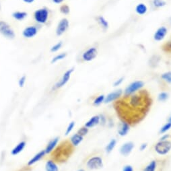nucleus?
<instances>
[{"instance_id": "1", "label": "nucleus", "mask_w": 171, "mask_h": 171, "mask_svg": "<svg viewBox=\"0 0 171 171\" xmlns=\"http://www.w3.org/2000/svg\"><path fill=\"white\" fill-rule=\"evenodd\" d=\"M124 96V98L117 101L115 104L117 115L122 121L130 125L138 124L149 111L152 105L151 98L146 90Z\"/></svg>"}, {"instance_id": "2", "label": "nucleus", "mask_w": 171, "mask_h": 171, "mask_svg": "<svg viewBox=\"0 0 171 171\" xmlns=\"http://www.w3.org/2000/svg\"><path fill=\"white\" fill-rule=\"evenodd\" d=\"M57 149L55 150V156L58 158H57L58 162H65L68 157L70 156L72 151V145L70 143H67L66 142H63L62 144H60Z\"/></svg>"}, {"instance_id": "3", "label": "nucleus", "mask_w": 171, "mask_h": 171, "mask_svg": "<svg viewBox=\"0 0 171 171\" xmlns=\"http://www.w3.org/2000/svg\"><path fill=\"white\" fill-rule=\"evenodd\" d=\"M49 10L47 7H41L36 10L34 12V19L35 20L40 24H45L47 23L49 18Z\"/></svg>"}, {"instance_id": "4", "label": "nucleus", "mask_w": 171, "mask_h": 171, "mask_svg": "<svg viewBox=\"0 0 171 171\" xmlns=\"http://www.w3.org/2000/svg\"><path fill=\"white\" fill-rule=\"evenodd\" d=\"M0 34L7 39H14L16 35L11 26L6 22L0 20Z\"/></svg>"}, {"instance_id": "5", "label": "nucleus", "mask_w": 171, "mask_h": 171, "mask_svg": "<svg viewBox=\"0 0 171 171\" xmlns=\"http://www.w3.org/2000/svg\"><path fill=\"white\" fill-rule=\"evenodd\" d=\"M171 150V142L169 140L160 141L155 146V151L159 155H166Z\"/></svg>"}, {"instance_id": "6", "label": "nucleus", "mask_w": 171, "mask_h": 171, "mask_svg": "<svg viewBox=\"0 0 171 171\" xmlns=\"http://www.w3.org/2000/svg\"><path fill=\"white\" fill-rule=\"evenodd\" d=\"M75 68L74 67H71L70 69L67 70L65 73H64L62 75V78H61L54 85V86L53 87V90H58L59 89L61 88H62L64 86H65L66 83L69 82V80L70 79L71 75L72 74V73L74 71Z\"/></svg>"}, {"instance_id": "7", "label": "nucleus", "mask_w": 171, "mask_h": 171, "mask_svg": "<svg viewBox=\"0 0 171 171\" xmlns=\"http://www.w3.org/2000/svg\"><path fill=\"white\" fill-rule=\"evenodd\" d=\"M144 86V83L142 81H135L129 84L124 91V96H130L138 92V90H141Z\"/></svg>"}, {"instance_id": "8", "label": "nucleus", "mask_w": 171, "mask_h": 171, "mask_svg": "<svg viewBox=\"0 0 171 171\" xmlns=\"http://www.w3.org/2000/svg\"><path fill=\"white\" fill-rule=\"evenodd\" d=\"M103 160L101 157L93 156L90 158L86 162V166L90 170H98L103 167Z\"/></svg>"}, {"instance_id": "9", "label": "nucleus", "mask_w": 171, "mask_h": 171, "mask_svg": "<svg viewBox=\"0 0 171 171\" xmlns=\"http://www.w3.org/2000/svg\"><path fill=\"white\" fill-rule=\"evenodd\" d=\"M70 26V22L68 20V19H67L66 18H62V20H61L57 26L56 28V35L58 36H60L63 35L64 33H65L67 29L69 28Z\"/></svg>"}, {"instance_id": "10", "label": "nucleus", "mask_w": 171, "mask_h": 171, "mask_svg": "<svg viewBox=\"0 0 171 171\" xmlns=\"http://www.w3.org/2000/svg\"><path fill=\"white\" fill-rule=\"evenodd\" d=\"M98 55V50L95 47H90L82 53V59L86 62H90L96 58Z\"/></svg>"}, {"instance_id": "11", "label": "nucleus", "mask_w": 171, "mask_h": 171, "mask_svg": "<svg viewBox=\"0 0 171 171\" xmlns=\"http://www.w3.org/2000/svg\"><path fill=\"white\" fill-rule=\"evenodd\" d=\"M123 94V91L121 89L117 90L114 92H112L111 93H109L107 94V96H105V103L107 104L110 103V102H112L113 101H115L117 100H118L119 98L122 96Z\"/></svg>"}, {"instance_id": "12", "label": "nucleus", "mask_w": 171, "mask_h": 171, "mask_svg": "<svg viewBox=\"0 0 171 171\" xmlns=\"http://www.w3.org/2000/svg\"><path fill=\"white\" fill-rule=\"evenodd\" d=\"M38 33V29L35 26H29L26 27L22 31V36L26 39H32Z\"/></svg>"}, {"instance_id": "13", "label": "nucleus", "mask_w": 171, "mask_h": 171, "mask_svg": "<svg viewBox=\"0 0 171 171\" xmlns=\"http://www.w3.org/2000/svg\"><path fill=\"white\" fill-rule=\"evenodd\" d=\"M134 147V143L131 142H128L123 144L121 146L119 152L121 155L124 156H127L130 155L132 152L133 149Z\"/></svg>"}, {"instance_id": "14", "label": "nucleus", "mask_w": 171, "mask_h": 171, "mask_svg": "<svg viewBox=\"0 0 171 171\" xmlns=\"http://www.w3.org/2000/svg\"><path fill=\"white\" fill-rule=\"evenodd\" d=\"M168 32V29L165 26H160L158 28L154 35V39L156 41H161L165 39Z\"/></svg>"}, {"instance_id": "15", "label": "nucleus", "mask_w": 171, "mask_h": 171, "mask_svg": "<svg viewBox=\"0 0 171 171\" xmlns=\"http://www.w3.org/2000/svg\"><path fill=\"white\" fill-rule=\"evenodd\" d=\"M59 141V138L58 137H55V138L52 139L51 141L47 143V145L45 149V153H46V154H51L53 151H54L57 146L58 145Z\"/></svg>"}, {"instance_id": "16", "label": "nucleus", "mask_w": 171, "mask_h": 171, "mask_svg": "<svg viewBox=\"0 0 171 171\" xmlns=\"http://www.w3.org/2000/svg\"><path fill=\"white\" fill-rule=\"evenodd\" d=\"M45 154H46V153H45V150L40 151L39 152H38L37 154H36L35 156H34L31 159L29 160V161L27 163V165L28 166H31L35 164H36V162L41 160L45 156Z\"/></svg>"}, {"instance_id": "17", "label": "nucleus", "mask_w": 171, "mask_h": 171, "mask_svg": "<svg viewBox=\"0 0 171 171\" xmlns=\"http://www.w3.org/2000/svg\"><path fill=\"white\" fill-rule=\"evenodd\" d=\"M26 146V142L22 141L20 142H19L17 145L15 146L12 150H11V154L12 156H16L21 153L24 150Z\"/></svg>"}, {"instance_id": "18", "label": "nucleus", "mask_w": 171, "mask_h": 171, "mask_svg": "<svg viewBox=\"0 0 171 171\" xmlns=\"http://www.w3.org/2000/svg\"><path fill=\"white\" fill-rule=\"evenodd\" d=\"M83 139V137L76 133V134H74L70 138V143L73 147H77L79 145V143H81Z\"/></svg>"}, {"instance_id": "19", "label": "nucleus", "mask_w": 171, "mask_h": 171, "mask_svg": "<svg viewBox=\"0 0 171 171\" xmlns=\"http://www.w3.org/2000/svg\"><path fill=\"white\" fill-rule=\"evenodd\" d=\"M100 123V116L99 115H94L91 117V118L87 121L85 123L84 126L88 128L94 127L96 125Z\"/></svg>"}, {"instance_id": "20", "label": "nucleus", "mask_w": 171, "mask_h": 171, "mask_svg": "<svg viewBox=\"0 0 171 171\" xmlns=\"http://www.w3.org/2000/svg\"><path fill=\"white\" fill-rule=\"evenodd\" d=\"M46 171H59V167L53 160H49L45 163Z\"/></svg>"}, {"instance_id": "21", "label": "nucleus", "mask_w": 171, "mask_h": 171, "mask_svg": "<svg viewBox=\"0 0 171 171\" xmlns=\"http://www.w3.org/2000/svg\"><path fill=\"white\" fill-rule=\"evenodd\" d=\"M12 16L18 21H22L28 16V13L24 11H16L12 14Z\"/></svg>"}, {"instance_id": "22", "label": "nucleus", "mask_w": 171, "mask_h": 171, "mask_svg": "<svg viewBox=\"0 0 171 171\" xmlns=\"http://www.w3.org/2000/svg\"><path fill=\"white\" fill-rule=\"evenodd\" d=\"M147 12V7L143 3H139L135 7V12L140 16L146 14Z\"/></svg>"}, {"instance_id": "23", "label": "nucleus", "mask_w": 171, "mask_h": 171, "mask_svg": "<svg viewBox=\"0 0 171 171\" xmlns=\"http://www.w3.org/2000/svg\"><path fill=\"white\" fill-rule=\"evenodd\" d=\"M130 131V125L126 122H123L120 125L119 130H118V134L121 136H125Z\"/></svg>"}, {"instance_id": "24", "label": "nucleus", "mask_w": 171, "mask_h": 171, "mask_svg": "<svg viewBox=\"0 0 171 171\" xmlns=\"http://www.w3.org/2000/svg\"><path fill=\"white\" fill-rule=\"evenodd\" d=\"M96 20H97L98 23L100 24V26L104 30H106L109 28V22L105 18V17H103L102 16H99L96 18Z\"/></svg>"}, {"instance_id": "25", "label": "nucleus", "mask_w": 171, "mask_h": 171, "mask_svg": "<svg viewBox=\"0 0 171 171\" xmlns=\"http://www.w3.org/2000/svg\"><path fill=\"white\" fill-rule=\"evenodd\" d=\"M117 145V140L115 139H111V141L109 142V143L106 145V147H105V150L107 154H110L111 152L113 150L114 148Z\"/></svg>"}, {"instance_id": "26", "label": "nucleus", "mask_w": 171, "mask_h": 171, "mask_svg": "<svg viewBox=\"0 0 171 171\" xmlns=\"http://www.w3.org/2000/svg\"><path fill=\"white\" fill-rule=\"evenodd\" d=\"M67 57V53H59V54L55 55L54 58H53L51 61V63L53 64V63H55L58 62H59V61H61V60H63L65 59Z\"/></svg>"}, {"instance_id": "27", "label": "nucleus", "mask_w": 171, "mask_h": 171, "mask_svg": "<svg viewBox=\"0 0 171 171\" xmlns=\"http://www.w3.org/2000/svg\"><path fill=\"white\" fill-rule=\"evenodd\" d=\"M156 162L155 160H152L146 166L145 169H144V171H156Z\"/></svg>"}, {"instance_id": "28", "label": "nucleus", "mask_w": 171, "mask_h": 171, "mask_svg": "<svg viewBox=\"0 0 171 171\" xmlns=\"http://www.w3.org/2000/svg\"><path fill=\"white\" fill-rule=\"evenodd\" d=\"M105 96L104 94L99 95V96L95 98L94 102H93V104L94 106L100 105L102 103V102H105Z\"/></svg>"}, {"instance_id": "29", "label": "nucleus", "mask_w": 171, "mask_h": 171, "mask_svg": "<svg viewBox=\"0 0 171 171\" xmlns=\"http://www.w3.org/2000/svg\"><path fill=\"white\" fill-rule=\"evenodd\" d=\"M59 10H60V12L63 14H65V15H67L69 14L70 12V7L67 4H63L60 6L59 7Z\"/></svg>"}, {"instance_id": "30", "label": "nucleus", "mask_w": 171, "mask_h": 171, "mask_svg": "<svg viewBox=\"0 0 171 171\" xmlns=\"http://www.w3.org/2000/svg\"><path fill=\"white\" fill-rule=\"evenodd\" d=\"M153 5L155 7H162L166 5V3L165 0H153Z\"/></svg>"}, {"instance_id": "31", "label": "nucleus", "mask_w": 171, "mask_h": 171, "mask_svg": "<svg viewBox=\"0 0 171 171\" xmlns=\"http://www.w3.org/2000/svg\"><path fill=\"white\" fill-rule=\"evenodd\" d=\"M62 46H63V42L59 41L58 43H57L55 45H53V47H51L50 51L51 53H55L57 51H58L59 49L62 47Z\"/></svg>"}, {"instance_id": "32", "label": "nucleus", "mask_w": 171, "mask_h": 171, "mask_svg": "<svg viewBox=\"0 0 171 171\" xmlns=\"http://www.w3.org/2000/svg\"><path fill=\"white\" fill-rule=\"evenodd\" d=\"M161 78L165 81L171 83V71H167L161 75Z\"/></svg>"}, {"instance_id": "33", "label": "nucleus", "mask_w": 171, "mask_h": 171, "mask_svg": "<svg viewBox=\"0 0 171 171\" xmlns=\"http://www.w3.org/2000/svg\"><path fill=\"white\" fill-rule=\"evenodd\" d=\"M75 125V121H71V122L68 124L67 127L66 128V132H65V135H69L70 133L72 131V130H73V129L74 128Z\"/></svg>"}, {"instance_id": "34", "label": "nucleus", "mask_w": 171, "mask_h": 171, "mask_svg": "<svg viewBox=\"0 0 171 171\" xmlns=\"http://www.w3.org/2000/svg\"><path fill=\"white\" fill-rule=\"evenodd\" d=\"M88 131H89V128L86 127V126H83V127H82L81 128H79L77 133L79 135L84 137L85 135H86L87 134H88Z\"/></svg>"}, {"instance_id": "35", "label": "nucleus", "mask_w": 171, "mask_h": 171, "mask_svg": "<svg viewBox=\"0 0 171 171\" xmlns=\"http://www.w3.org/2000/svg\"><path fill=\"white\" fill-rule=\"evenodd\" d=\"M170 128H171V123L168 122L161 127L160 130V134H165V133H166L167 131H169Z\"/></svg>"}, {"instance_id": "36", "label": "nucleus", "mask_w": 171, "mask_h": 171, "mask_svg": "<svg viewBox=\"0 0 171 171\" xmlns=\"http://www.w3.org/2000/svg\"><path fill=\"white\" fill-rule=\"evenodd\" d=\"M169 98V94L167 92H162L159 94L158 98L160 101H165Z\"/></svg>"}, {"instance_id": "37", "label": "nucleus", "mask_w": 171, "mask_h": 171, "mask_svg": "<svg viewBox=\"0 0 171 171\" xmlns=\"http://www.w3.org/2000/svg\"><path fill=\"white\" fill-rule=\"evenodd\" d=\"M26 81V75H22V76H21L20 78L19 79V80H18V86H19V87H20V88H23V87L25 85Z\"/></svg>"}, {"instance_id": "38", "label": "nucleus", "mask_w": 171, "mask_h": 171, "mask_svg": "<svg viewBox=\"0 0 171 171\" xmlns=\"http://www.w3.org/2000/svg\"><path fill=\"white\" fill-rule=\"evenodd\" d=\"M150 60H151V61H154V62L151 63L150 64V65L151 66H152V65H154V66H156V65H157V63H158L159 60H160V58H159V57H158V55H154V56L152 57V58L150 59Z\"/></svg>"}, {"instance_id": "39", "label": "nucleus", "mask_w": 171, "mask_h": 171, "mask_svg": "<svg viewBox=\"0 0 171 171\" xmlns=\"http://www.w3.org/2000/svg\"><path fill=\"white\" fill-rule=\"evenodd\" d=\"M124 80V77H121L120 78H119L118 79H117V80L114 82L113 83V86H115V87H117V86H120L121 83H123Z\"/></svg>"}, {"instance_id": "40", "label": "nucleus", "mask_w": 171, "mask_h": 171, "mask_svg": "<svg viewBox=\"0 0 171 171\" xmlns=\"http://www.w3.org/2000/svg\"><path fill=\"white\" fill-rule=\"evenodd\" d=\"M99 116H100V123L102 125H105L106 124V119L105 116L103 115H100Z\"/></svg>"}, {"instance_id": "41", "label": "nucleus", "mask_w": 171, "mask_h": 171, "mask_svg": "<svg viewBox=\"0 0 171 171\" xmlns=\"http://www.w3.org/2000/svg\"><path fill=\"white\" fill-rule=\"evenodd\" d=\"M123 171H134V169L131 165H126L124 166Z\"/></svg>"}, {"instance_id": "42", "label": "nucleus", "mask_w": 171, "mask_h": 171, "mask_svg": "<svg viewBox=\"0 0 171 171\" xmlns=\"http://www.w3.org/2000/svg\"><path fill=\"white\" fill-rule=\"evenodd\" d=\"M147 146V144L146 143H142L141 146H140V147H139V149L141 151H143V150H145L146 149V147Z\"/></svg>"}, {"instance_id": "43", "label": "nucleus", "mask_w": 171, "mask_h": 171, "mask_svg": "<svg viewBox=\"0 0 171 171\" xmlns=\"http://www.w3.org/2000/svg\"><path fill=\"white\" fill-rule=\"evenodd\" d=\"M166 51H171V42H169L166 45Z\"/></svg>"}, {"instance_id": "44", "label": "nucleus", "mask_w": 171, "mask_h": 171, "mask_svg": "<svg viewBox=\"0 0 171 171\" xmlns=\"http://www.w3.org/2000/svg\"><path fill=\"white\" fill-rule=\"evenodd\" d=\"M169 138V134H165L163 135L161 138H160V141H165V140H167L168 139V138Z\"/></svg>"}, {"instance_id": "45", "label": "nucleus", "mask_w": 171, "mask_h": 171, "mask_svg": "<svg viewBox=\"0 0 171 171\" xmlns=\"http://www.w3.org/2000/svg\"><path fill=\"white\" fill-rule=\"evenodd\" d=\"M65 0H52V2L55 3V4H60V3H63Z\"/></svg>"}, {"instance_id": "46", "label": "nucleus", "mask_w": 171, "mask_h": 171, "mask_svg": "<svg viewBox=\"0 0 171 171\" xmlns=\"http://www.w3.org/2000/svg\"><path fill=\"white\" fill-rule=\"evenodd\" d=\"M24 3H28V4H30V3H32L35 0H22Z\"/></svg>"}, {"instance_id": "47", "label": "nucleus", "mask_w": 171, "mask_h": 171, "mask_svg": "<svg viewBox=\"0 0 171 171\" xmlns=\"http://www.w3.org/2000/svg\"><path fill=\"white\" fill-rule=\"evenodd\" d=\"M169 122L171 123V117H170V118L169 119Z\"/></svg>"}, {"instance_id": "48", "label": "nucleus", "mask_w": 171, "mask_h": 171, "mask_svg": "<svg viewBox=\"0 0 171 171\" xmlns=\"http://www.w3.org/2000/svg\"><path fill=\"white\" fill-rule=\"evenodd\" d=\"M77 171H85V170H83V169H79V170H77Z\"/></svg>"}, {"instance_id": "49", "label": "nucleus", "mask_w": 171, "mask_h": 171, "mask_svg": "<svg viewBox=\"0 0 171 171\" xmlns=\"http://www.w3.org/2000/svg\"><path fill=\"white\" fill-rule=\"evenodd\" d=\"M170 22H171V18H170Z\"/></svg>"}]
</instances>
